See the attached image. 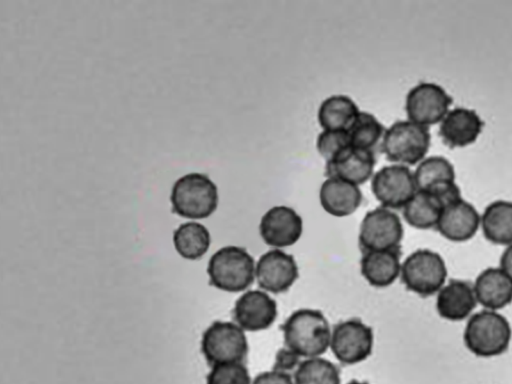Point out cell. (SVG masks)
Masks as SVG:
<instances>
[{"instance_id": "29", "label": "cell", "mask_w": 512, "mask_h": 384, "mask_svg": "<svg viewBox=\"0 0 512 384\" xmlns=\"http://www.w3.org/2000/svg\"><path fill=\"white\" fill-rule=\"evenodd\" d=\"M206 384H252L248 369L242 362L212 366Z\"/></svg>"}, {"instance_id": "12", "label": "cell", "mask_w": 512, "mask_h": 384, "mask_svg": "<svg viewBox=\"0 0 512 384\" xmlns=\"http://www.w3.org/2000/svg\"><path fill=\"white\" fill-rule=\"evenodd\" d=\"M299 276L294 257L280 249L265 252L255 266V279L264 291L279 294L287 291Z\"/></svg>"}, {"instance_id": "8", "label": "cell", "mask_w": 512, "mask_h": 384, "mask_svg": "<svg viewBox=\"0 0 512 384\" xmlns=\"http://www.w3.org/2000/svg\"><path fill=\"white\" fill-rule=\"evenodd\" d=\"M403 235L399 216L381 206L365 214L360 224L358 241L363 252L393 250L400 248Z\"/></svg>"}, {"instance_id": "24", "label": "cell", "mask_w": 512, "mask_h": 384, "mask_svg": "<svg viewBox=\"0 0 512 384\" xmlns=\"http://www.w3.org/2000/svg\"><path fill=\"white\" fill-rule=\"evenodd\" d=\"M485 238L498 245L512 244V202L496 200L490 203L481 215Z\"/></svg>"}, {"instance_id": "34", "label": "cell", "mask_w": 512, "mask_h": 384, "mask_svg": "<svg viewBox=\"0 0 512 384\" xmlns=\"http://www.w3.org/2000/svg\"><path fill=\"white\" fill-rule=\"evenodd\" d=\"M347 384H369V383H367V382H361V381H358V380H352V381H350V382H349V383H347Z\"/></svg>"}, {"instance_id": "23", "label": "cell", "mask_w": 512, "mask_h": 384, "mask_svg": "<svg viewBox=\"0 0 512 384\" xmlns=\"http://www.w3.org/2000/svg\"><path fill=\"white\" fill-rule=\"evenodd\" d=\"M360 110L356 102L343 94L324 99L318 109V122L323 130H349Z\"/></svg>"}, {"instance_id": "18", "label": "cell", "mask_w": 512, "mask_h": 384, "mask_svg": "<svg viewBox=\"0 0 512 384\" xmlns=\"http://www.w3.org/2000/svg\"><path fill=\"white\" fill-rule=\"evenodd\" d=\"M319 200L328 214L346 217L359 208L363 195L358 185L336 177H327L320 186Z\"/></svg>"}, {"instance_id": "7", "label": "cell", "mask_w": 512, "mask_h": 384, "mask_svg": "<svg viewBox=\"0 0 512 384\" xmlns=\"http://www.w3.org/2000/svg\"><path fill=\"white\" fill-rule=\"evenodd\" d=\"M201 351L211 366L242 362L248 353V341L238 324L215 321L202 335Z\"/></svg>"}, {"instance_id": "32", "label": "cell", "mask_w": 512, "mask_h": 384, "mask_svg": "<svg viewBox=\"0 0 512 384\" xmlns=\"http://www.w3.org/2000/svg\"><path fill=\"white\" fill-rule=\"evenodd\" d=\"M252 384H294V380L288 373L273 369L257 375Z\"/></svg>"}, {"instance_id": "1", "label": "cell", "mask_w": 512, "mask_h": 384, "mask_svg": "<svg viewBox=\"0 0 512 384\" xmlns=\"http://www.w3.org/2000/svg\"><path fill=\"white\" fill-rule=\"evenodd\" d=\"M281 329L286 347L300 357H319L330 347L332 331L328 320L319 310H296Z\"/></svg>"}, {"instance_id": "17", "label": "cell", "mask_w": 512, "mask_h": 384, "mask_svg": "<svg viewBox=\"0 0 512 384\" xmlns=\"http://www.w3.org/2000/svg\"><path fill=\"white\" fill-rule=\"evenodd\" d=\"M483 128V121L476 111L456 107L440 122L439 134L450 147H465L476 141Z\"/></svg>"}, {"instance_id": "16", "label": "cell", "mask_w": 512, "mask_h": 384, "mask_svg": "<svg viewBox=\"0 0 512 384\" xmlns=\"http://www.w3.org/2000/svg\"><path fill=\"white\" fill-rule=\"evenodd\" d=\"M481 215L463 198L442 210L436 229L446 239L454 242L467 241L480 227Z\"/></svg>"}, {"instance_id": "26", "label": "cell", "mask_w": 512, "mask_h": 384, "mask_svg": "<svg viewBox=\"0 0 512 384\" xmlns=\"http://www.w3.org/2000/svg\"><path fill=\"white\" fill-rule=\"evenodd\" d=\"M211 236L208 229L197 222L181 224L173 233L176 251L185 259L197 260L209 249Z\"/></svg>"}, {"instance_id": "30", "label": "cell", "mask_w": 512, "mask_h": 384, "mask_svg": "<svg viewBox=\"0 0 512 384\" xmlns=\"http://www.w3.org/2000/svg\"><path fill=\"white\" fill-rule=\"evenodd\" d=\"M352 146L347 130H323L316 140V148L326 162Z\"/></svg>"}, {"instance_id": "6", "label": "cell", "mask_w": 512, "mask_h": 384, "mask_svg": "<svg viewBox=\"0 0 512 384\" xmlns=\"http://www.w3.org/2000/svg\"><path fill=\"white\" fill-rule=\"evenodd\" d=\"M400 275L408 290L426 297L438 293L444 286L447 267L437 252L418 249L404 260Z\"/></svg>"}, {"instance_id": "28", "label": "cell", "mask_w": 512, "mask_h": 384, "mask_svg": "<svg viewBox=\"0 0 512 384\" xmlns=\"http://www.w3.org/2000/svg\"><path fill=\"white\" fill-rule=\"evenodd\" d=\"M384 125L371 113L360 111L348 130L354 147L372 150L385 134Z\"/></svg>"}, {"instance_id": "5", "label": "cell", "mask_w": 512, "mask_h": 384, "mask_svg": "<svg viewBox=\"0 0 512 384\" xmlns=\"http://www.w3.org/2000/svg\"><path fill=\"white\" fill-rule=\"evenodd\" d=\"M431 142L428 127L410 120H399L386 129L382 151L386 158L397 164H419L426 156Z\"/></svg>"}, {"instance_id": "4", "label": "cell", "mask_w": 512, "mask_h": 384, "mask_svg": "<svg viewBox=\"0 0 512 384\" xmlns=\"http://www.w3.org/2000/svg\"><path fill=\"white\" fill-rule=\"evenodd\" d=\"M512 337L508 320L494 310L473 314L465 327L466 347L480 357H492L506 351Z\"/></svg>"}, {"instance_id": "13", "label": "cell", "mask_w": 512, "mask_h": 384, "mask_svg": "<svg viewBox=\"0 0 512 384\" xmlns=\"http://www.w3.org/2000/svg\"><path fill=\"white\" fill-rule=\"evenodd\" d=\"M302 217L291 207L277 205L262 216L259 233L262 240L274 249L294 245L302 236Z\"/></svg>"}, {"instance_id": "11", "label": "cell", "mask_w": 512, "mask_h": 384, "mask_svg": "<svg viewBox=\"0 0 512 384\" xmlns=\"http://www.w3.org/2000/svg\"><path fill=\"white\" fill-rule=\"evenodd\" d=\"M414 173L408 166H383L372 177L371 191L382 207L403 208L417 192Z\"/></svg>"}, {"instance_id": "33", "label": "cell", "mask_w": 512, "mask_h": 384, "mask_svg": "<svg viewBox=\"0 0 512 384\" xmlns=\"http://www.w3.org/2000/svg\"><path fill=\"white\" fill-rule=\"evenodd\" d=\"M499 267L512 280V244L508 245L502 253Z\"/></svg>"}, {"instance_id": "2", "label": "cell", "mask_w": 512, "mask_h": 384, "mask_svg": "<svg viewBox=\"0 0 512 384\" xmlns=\"http://www.w3.org/2000/svg\"><path fill=\"white\" fill-rule=\"evenodd\" d=\"M170 200L173 213L184 218L203 219L217 209L218 188L207 175L193 172L176 180Z\"/></svg>"}, {"instance_id": "21", "label": "cell", "mask_w": 512, "mask_h": 384, "mask_svg": "<svg viewBox=\"0 0 512 384\" xmlns=\"http://www.w3.org/2000/svg\"><path fill=\"white\" fill-rule=\"evenodd\" d=\"M400 248L363 252L360 261L361 274L373 287L390 286L401 273Z\"/></svg>"}, {"instance_id": "20", "label": "cell", "mask_w": 512, "mask_h": 384, "mask_svg": "<svg viewBox=\"0 0 512 384\" xmlns=\"http://www.w3.org/2000/svg\"><path fill=\"white\" fill-rule=\"evenodd\" d=\"M476 303L473 285L462 280H451L444 284L436 298L439 315L450 321H460L468 317Z\"/></svg>"}, {"instance_id": "22", "label": "cell", "mask_w": 512, "mask_h": 384, "mask_svg": "<svg viewBox=\"0 0 512 384\" xmlns=\"http://www.w3.org/2000/svg\"><path fill=\"white\" fill-rule=\"evenodd\" d=\"M418 190L439 193L454 185L456 174L452 163L443 156L424 158L414 171Z\"/></svg>"}, {"instance_id": "9", "label": "cell", "mask_w": 512, "mask_h": 384, "mask_svg": "<svg viewBox=\"0 0 512 384\" xmlns=\"http://www.w3.org/2000/svg\"><path fill=\"white\" fill-rule=\"evenodd\" d=\"M451 104L452 98L442 86L420 82L407 93L405 111L408 120L428 127L441 122Z\"/></svg>"}, {"instance_id": "3", "label": "cell", "mask_w": 512, "mask_h": 384, "mask_svg": "<svg viewBox=\"0 0 512 384\" xmlns=\"http://www.w3.org/2000/svg\"><path fill=\"white\" fill-rule=\"evenodd\" d=\"M255 266L246 249L233 245L222 247L209 259V283L226 292L244 291L255 279Z\"/></svg>"}, {"instance_id": "25", "label": "cell", "mask_w": 512, "mask_h": 384, "mask_svg": "<svg viewBox=\"0 0 512 384\" xmlns=\"http://www.w3.org/2000/svg\"><path fill=\"white\" fill-rule=\"evenodd\" d=\"M444 203L436 194L417 190L414 196L403 207V217L412 227L430 229L436 227Z\"/></svg>"}, {"instance_id": "19", "label": "cell", "mask_w": 512, "mask_h": 384, "mask_svg": "<svg viewBox=\"0 0 512 384\" xmlns=\"http://www.w3.org/2000/svg\"><path fill=\"white\" fill-rule=\"evenodd\" d=\"M477 303L497 311L512 302V280L500 267L483 270L473 285Z\"/></svg>"}, {"instance_id": "31", "label": "cell", "mask_w": 512, "mask_h": 384, "mask_svg": "<svg viewBox=\"0 0 512 384\" xmlns=\"http://www.w3.org/2000/svg\"><path fill=\"white\" fill-rule=\"evenodd\" d=\"M300 356L289 348L280 349L275 358L274 370L287 373L298 367Z\"/></svg>"}, {"instance_id": "27", "label": "cell", "mask_w": 512, "mask_h": 384, "mask_svg": "<svg viewBox=\"0 0 512 384\" xmlns=\"http://www.w3.org/2000/svg\"><path fill=\"white\" fill-rule=\"evenodd\" d=\"M340 372L334 363L319 357L300 362L294 373V384H340Z\"/></svg>"}, {"instance_id": "14", "label": "cell", "mask_w": 512, "mask_h": 384, "mask_svg": "<svg viewBox=\"0 0 512 384\" xmlns=\"http://www.w3.org/2000/svg\"><path fill=\"white\" fill-rule=\"evenodd\" d=\"M276 301L265 291L249 290L235 302L233 318L244 331L269 328L277 318Z\"/></svg>"}, {"instance_id": "10", "label": "cell", "mask_w": 512, "mask_h": 384, "mask_svg": "<svg viewBox=\"0 0 512 384\" xmlns=\"http://www.w3.org/2000/svg\"><path fill=\"white\" fill-rule=\"evenodd\" d=\"M373 343L372 328L359 319H349L333 327L330 349L341 363L352 365L371 355Z\"/></svg>"}, {"instance_id": "15", "label": "cell", "mask_w": 512, "mask_h": 384, "mask_svg": "<svg viewBox=\"0 0 512 384\" xmlns=\"http://www.w3.org/2000/svg\"><path fill=\"white\" fill-rule=\"evenodd\" d=\"M375 164L376 158L373 150L357 148L352 145L326 162L325 175L359 186L372 177Z\"/></svg>"}]
</instances>
